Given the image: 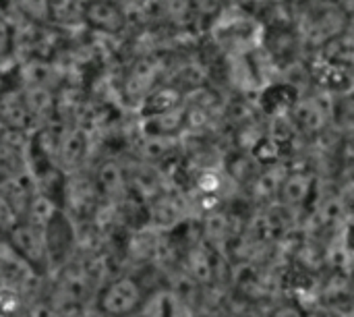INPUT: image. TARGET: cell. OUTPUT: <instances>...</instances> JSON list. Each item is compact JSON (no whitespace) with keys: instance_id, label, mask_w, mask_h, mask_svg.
<instances>
[{"instance_id":"obj_1","label":"cell","mask_w":354,"mask_h":317,"mask_svg":"<svg viewBox=\"0 0 354 317\" xmlns=\"http://www.w3.org/2000/svg\"><path fill=\"white\" fill-rule=\"evenodd\" d=\"M141 282L133 276H118L95 293V311L102 317H135L147 303Z\"/></svg>"},{"instance_id":"obj_2","label":"cell","mask_w":354,"mask_h":317,"mask_svg":"<svg viewBox=\"0 0 354 317\" xmlns=\"http://www.w3.org/2000/svg\"><path fill=\"white\" fill-rule=\"evenodd\" d=\"M83 21L104 33H118L127 25V12L116 0H87L83 4Z\"/></svg>"},{"instance_id":"obj_3","label":"cell","mask_w":354,"mask_h":317,"mask_svg":"<svg viewBox=\"0 0 354 317\" xmlns=\"http://www.w3.org/2000/svg\"><path fill=\"white\" fill-rule=\"evenodd\" d=\"M12 50H15V29L10 21L0 12V60L10 58Z\"/></svg>"},{"instance_id":"obj_4","label":"cell","mask_w":354,"mask_h":317,"mask_svg":"<svg viewBox=\"0 0 354 317\" xmlns=\"http://www.w3.org/2000/svg\"><path fill=\"white\" fill-rule=\"evenodd\" d=\"M346 245H348V249L354 253V224H351L348 230H346Z\"/></svg>"}]
</instances>
